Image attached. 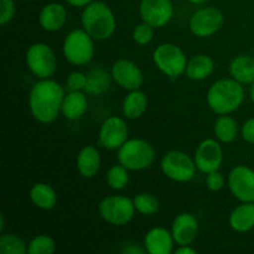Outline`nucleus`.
I'll return each mask as SVG.
<instances>
[{"label": "nucleus", "mask_w": 254, "mask_h": 254, "mask_svg": "<svg viewBox=\"0 0 254 254\" xmlns=\"http://www.w3.org/2000/svg\"><path fill=\"white\" fill-rule=\"evenodd\" d=\"M173 235L163 227L151 228L144 238L146 252L150 254H170L174 248Z\"/></svg>", "instance_id": "obj_17"}, {"label": "nucleus", "mask_w": 254, "mask_h": 254, "mask_svg": "<svg viewBox=\"0 0 254 254\" xmlns=\"http://www.w3.org/2000/svg\"><path fill=\"white\" fill-rule=\"evenodd\" d=\"M175 254H196V251L190 247V245L180 246L178 250L175 251Z\"/></svg>", "instance_id": "obj_38"}, {"label": "nucleus", "mask_w": 254, "mask_h": 254, "mask_svg": "<svg viewBox=\"0 0 254 254\" xmlns=\"http://www.w3.org/2000/svg\"><path fill=\"white\" fill-rule=\"evenodd\" d=\"M64 56L74 66L89 64L94 56L93 39L83 29L72 30L64 41Z\"/></svg>", "instance_id": "obj_5"}, {"label": "nucleus", "mask_w": 254, "mask_h": 254, "mask_svg": "<svg viewBox=\"0 0 254 254\" xmlns=\"http://www.w3.org/2000/svg\"><path fill=\"white\" fill-rule=\"evenodd\" d=\"M15 15L14 0H0V24L6 25Z\"/></svg>", "instance_id": "obj_34"}, {"label": "nucleus", "mask_w": 254, "mask_h": 254, "mask_svg": "<svg viewBox=\"0 0 254 254\" xmlns=\"http://www.w3.org/2000/svg\"><path fill=\"white\" fill-rule=\"evenodd\" d=\"M119 164L128 170L139 171L148 169L155 159V150L149 141L144 139H128L118 149Z\"/></svg>", "instance_id": "obj_4"}, {"label": "nucleus", "mask_w": 254, "mask_h": 254, "mask_svg": "<svg viewBox=\"0 0 254 254\" xmlns=\"http://www.w3.org/2000/svg\"><path fill=\"white\" fill-rule=\"evenodd\" d=\"M134 206L139 213L144 216H153L159 210V201L154 195L148 192L139 193L134 197Z\"/></svg>", "instance_id": "obj_30"}, {"label": "nucleus", "mask_w": 254, "mask_h": 254, "mask_svg": "<svg viewBox=\"0 0 254 254\" xmlns=\"http://www.w3.org/2000/svg\"><path fill=\"white\" fill-rule=\"evenodd\" d=\"M141 20L153 27H163L174 15L171 0H141L139 5Z\"/></svg>", "instance_id": "obj_13"}, {"label": "nucleus", "mask_w": 254, "mask_h": 254, "mask_svg": "<svg viewBox=\"0 0 254 254\" xmlns=\"http://www.w3.org/2000/svg\"><path fill=\"white\" fill-rule=\"evenodd\" d=\"M154 37V27L146 22H141L135 26L133 31V40L139 46H145L150 44Z\"/></svg>", "instance_id": "obj_32"}, {"label": "nucleus", "mask_w": 254, "mask_h": 254, "mask_svg": "<svg viewBox=\"0 0 254 254\" xmlns=\"http://www.w3.org/2000/svg\"><path fill=\"white\" fill-rule=\"evenodd\" d=\"M245 101L242 83L236 79L222 78L211 84L207 91V104L216 114H230L237 111Z\"/></svg>", "instance_id": "obj_2"}, {"label": "nucleus", "mask_w": 254, "mask_h": 254, "mask_svg": "<svg viewBox=\"0 0 254 254\" xmlns=\"http://www.w3.org/2000/svg\"><path fill=\"white\" fill-rule=\"evenodd\" d=\"M196 164L184 151L171 150L161 159V170L169 179L178 183H186L195 176Z\"/></svg>", "instance_id": "obj_9"}, {"label": "nucleus", "mask_w": 254, "mask_h": 254, "mask_svg": "<svg viewBox=\"0 0 254 254\" xmlns=\"http://www.w3.org/2000/svg\"><path fill=\"white\" fill-rule=\"evenodd\" d=\"M153 61L155 66L170 78H178L185 73L188 59L179 46L174 44H161L154 50Z\"/></svg>", "instance_id": "obj_6"}, {"label": "nucleus", "mask_w": 254, "mask_h": 254, "mask_svg": "<svg viewBox=\"0 0 254 254\" xmlns=\"http://www.w3.org/2000/svg\"><path fill=\"white\" fill-rule=\"evenodd\" d=\"M213 131H215V136L218 141L226 144L232 143L238 135V124L232 117L223 114V116L218 117L217 121L215 122Z\"/></svg>", "instance_id": "obj_27"}, {"label": "nucleus", "mask_w": 254, "mask_h": 254, "mask_svg": "<svg viewBox=\"0 0 254 254\" xmlns=\"http://www.w3.org/2000/svg\"><path fill=\"white\" fill-rule=\"evenodd\" d=\"M56 250V243L50 236L40 235L27 245L29 254H52Z\"/></svg>", "instance_id": "obj_31"}, {"label": "nucleus", "mask_w": 254, "mask_h": 254, "mask_svg": "<svg viewBox=\"0 0 254 254\" xmlns=\"http://www.w3.org/2000/svg\"><path fill=\"white\" fill-rule=\"evenodd\" d=\"M148 108V97L140 89L129 91L123 101V114L128 119H138Z\"/></svg>", "instance_id": "obj_26"}, {"label": "nucleus", "mask_w": 254, "mask_h": 254, "mask_svg": "<svg viewBox=\"0 0 254 254\" xmlns=\"http://www.w3.org/2000/svg\"><path fill=\"white\" fill-rule=\"evenodd\" d=\"M225 17L217 7H202L193 12L189 21L191 32L195 36L205 39L215 35L223 26Z\"/></svg>", "instance_id": "obj_10"}, {"label": "nucleus", "mask_w": 254, "mask_h": 254, "mask_svg": "<svg viewBox=\"0 0 254 254\" xmlns=\"http://www.w3.org/2000/svg\"><path fill=\"white\" fill-rule=\"evenodd\" d=\"M198 233V222L191 213H180L174 220L171 226V235L176 245H191Z\"/></svg>", "instance_id": "obj_16"}, {"label": "nucleus", "mask_w": 254, "mask_h": 254, "mask_svg": "<svg viewBox=\"0 0 254 254\" xmlns=\"http://www.w3.org/2000/svg\"><path fill=\"white\" fill-rule=\"evenodd\" d=\"M241 135L247 143L254 145V117L245 122V124L241 128Z\"/></svg>", "instance_id": "obj_36"}, {"label": "nucleus", "mask_w": 254, "mask_h": 254, "mask_svg": "<svg viewBox=\"0 0 254 254\" xmlns=\"http://www.w3.org/2000/svg\"><path fill=\"white\" fill-rule=\"evenodd\" d=\"M87 84V74L82 72H72L68 74L66 81V88L68 92L74 91H84Z\"/></svg>", "instance_id": "obj_33"}, {"label": "nucleus", "mask_w": 254, "mask_h": 254, "mask_svg": "<svg viewBox=\"0 0 254 254\" xmlns=\"http://www.w3.org/2000/svg\"><path fill=\"white\" fill-rule=\"evenodd\" d=\"M113 79L103 67H94L87 73V84L84 91L91 96H101L111 88V82Z\"/></svg>", "instance_id": "obj_23"}, {"label": "nucleus", "mask_w": 254, "mask_h": 254, "mask_svg": "<svg viewBox=\"0 0 254 254\" xmlns=\"http://www.w3.org/2000/svg\"><path fill=\"white\" fill-rule=\"evenodd\" d=\"M83 30L93 40H107L116 31V17L107 4L92 1L84 7L81 16Z\"/></svg>", "instance_id": "obj_3"}, {"label": "nucleus", "mask_w": 254, "mask_h": 254, "mask_svg": "<svg viewBox=\"0 0 254 254\" xmlns=\"http://www.w3.org/2000/svg\"><path fill=\"white\" fill-rule=\"evenodd\" d=\"M111 74L113 81L127 91L140 89L144 81L140 68L129 60H118L114 62L111 68Z\"/></svg>", "instance_id": "obj_15"}, {"label": "nucleus", "mask_w": 254, "mask_h": 254, "mask_svg": "<svg viewBox=\"0 0 254 254\" xmlns=\"http://www.w3.org/2000/svg\"><path fill=\"white\" fill-rule=\"evenodd\" d=\"M196 168L203 174L217 171L223 160V151L217 139H205L198 144L193 155Z\"/></svg>", "instance_id": "obj_12"}, {"label": "nucleus", "mask_w": 254, "mask_h": 254, "mask_svg": "<svg viewBox=\"0 0 254 254\" xmlns=\"http://www.w3.org/2000/svg\"><path fill=\"white\" fill-rule=\"evenodd\" d=\"M230 226L240 233L248 232L254 228V202H242L230 215Z\"/></svg>", "instance_id": "obj_21"}, {"label": "nucleus", "mask_w": 254, "mask_h": 254, "mask_svg": "<svg viewBox=\"0 0 254 254\" xmlns=\"http://www.w3.org/2000/svg\"><path fill=\"white\" fill-rule=\"evenodd\" d=\"M129 183L128 169L122 164L113 165L107 173V184L113 190H123Z\"/></svg>", "instance_id": "obj_28"}, {"label": "nucleus", "mask_w": 254, "mask_h": 254, "mask_svg": "<svg viewBox=\"0 0 254 254\" xmlns=\"http://www.w3.org/2000/svg\"><path fill=\"white\" fill-rule=\"evenodd\" d=\"M228 188L241 202H254V170L238 165L228 175Z\"/></svg>", "instance_id": "obj_11"}, {"label": "nucleus", "mask_w": 254, "mask_h": 254, "mask_svg": "<svg viewBox=\"0 0 254 254\" xmlns=\"http://www.w3.org/2000/svg\"><path fill=\"white\" fill-rule=\"evenodd\" d=\"M0 253L1 254H26L27 246L24 240L16 235H2L0 237Z\"/></svg>", "instance_id": "obj_29"}, {"label": "nucleus", "mask_w": 254, "mask_h": 254, "mask_svg": "<svg viewBox=\"0 0 254 254\" xmlns=\"http://www.w3.org/2000/svg\"><path fill=\"white\" fill-rule=\"evenodd\" d=\"M67 4H69L71 6L74 7H86L87 5L91 4L93 0H66Z\"/></svg>", "instance_id": "obj_37"}, {"label": "nucleus", "mask_w": 254, "mask_h": 254, "mask_svg": "<svg viewBox=\"0 0 254 254\" xmlns=\"http://www.w3.org/2000/svg\"><path fill=\"white\" fill-rule=\"evenodd\" d=\"M230 74L240 83L252 84L254 82V57L247 55L235 57L230 64Z\"/></svg>", "instance_id": "obj_22"}, {"label": "nucleus", "mask_w": 254, "mask_h": 254, "mask_svg": "<svg viewBox=\"0 0 254 254\" xmlns=\"http://www.w3.org/2000/svg\"><path fill=\"white\" fill-rule=\"evenodd\" d=\"M67 20V11L64 5L59 2H50L45 5L39 14L40 26L50 32L62 29Z\"/></svg>", "instance_id": "obj_18"}, {"label": "nucleus", "mask_w": 254, "mask_h": 254, "mask_svg": "<svg viewBox=\"0 0 254 254\" xmlns=\"http://www.w3.org/2000/svg\"><path fill=\"white\" fill-rule=\"evenodd\" d=\"M26 64L40 79L50 78L56 72L57 60L54 50L44 42L32 44L26 51Z\"/></svg>", "instance_id": "obj_8"}, {"label": "nucleus", "mask_w": 254, "mask_h": 254, "mask_svg": "<svg viewBox=\"0 0 254 254\" xmlns=\"http://www.w3.org/2000/svg\"><path fill=\"white\" fill-rule=\"evenodd\" d=\"M128 126L119 117H109L99 129V143L108 150H118L128 140Z\"/></svg>", "instance_id": "obj_14"}, {"label": "nucleus", "mask_w": 254, "mask_h": 254, "mask_svg": "<svg viewBox=\"0 0 254 254\" xmlns=\"http://www.w3.org/2000/svg\"><path fill=\"white\" fill-rule=\"evenodd\" d=\"M64 98V89L60 83L50 78L40 79L30 91V112L40 123H52L61 112Z\"/></svg>", "instance_id": "obj_1"}, {"label": "nucleus", "mask_w": 254, "mask_h": 254, "mask_svg": "<svg viewBox=\"0 0 254 254\" xmlns=\"http://www.w3.org/2000/svg\"><path fill=\"white\" fill-rule=\"evenodd\" d=\"M206 185L207 189L211 191H220L221 189L225 186V178L221 173L217 171H212V173L206 174Z\"/></svg>", "instance_id": "obj_35"}, {"label": "nucleus", "mask_w": 254, "mask_h": 254, "mask_svg": "<svg viewBox=\"0 0 254 254\" xmlns=\"http://www.w3.org/2000/svg\"><path fill=\"white\" fill-rule=\"evenodd\" d=\"M250 97L252 99V102L254 103V82L251 84V88H250Z\"/></svg>", "instance_id": "obj_39"}, {"label": "nucleus", "mask_w": 254, "mask_h": 254, "mask_svg": "<svg viewBox=\"0 0 254 254\" xmlns=\"http://www.w3.org/2000/svg\"><path fill=\"white\" fill-rule=\"evenodd\" d=\"M98 211L106 222L113 226H124L130 222L135 213L134 201L127 196H108L99 202Z\"/></svg>", "instance_id": "obj_7"}, {"label": "nucleus", "mask_w": 254, "mask_h": 254, "mask_svg": "<svg viewBox=\"0 0 254 254\" xmlns=\"http://www.w3.org/2000/svg\"><path fill=\"white\" fill-rule=\"evenodd\" d=\"M190 2H192V4H203V2L208 1V0H189Z\"/></svg>", "instance_id": "obj_40"}, {"label": "nucleus", "mask_w": 254, "mask_h": 254, "mask_svg": "<svg viewBox=\"0 0 254 254\" xmlns=\"http://www.w3.org/2000/svg\"><path fill=\"white\" fill-rule=\"evenodd\" d=\"M30 200L40 210H52L57 203L56 191L45 183H37L30 190Z\"/></svg>", "instance_id": "obj_25"}, {"label": "nucleus", "mask_w": 254, "mask_h": 254, "mask_svg": "<svg viewBox=\"0 0 254 254\" xmlns=\"http://www.w3.org/2000/svg\"><path fill=\"white\" fill-rule=\"evenodd\" d=\"M215 68V62L207 55L193 56L186 66V76L192 81H202L211 76Z\"/></svg>", "instance_id": "obj_24"}, {"label": "nucleus", "mask_w": 254, "mask_h": 254, "mask_svg": "<svg viewBox=\"0 0 254 254\" xmlns=\"http://www.w3.org/2000/svg\"><path fill=\"white\" fill-rule=\"evenodd\" d=\"M88 107V99L82 91L68 92L64 94L62 102L61 113L68 121H77L82 118Z\"/></svg>", "instance_id": "obj_20"}, {"label": "nucleus", "mask_w": 254, "mask_h": 254, "mask_svg": "<svg viewBox=\"0 0 254 254\" xmlns=\"http://www.w3.org/2000/svg\"><path fill=\"white\" fill-rule=\"evenodd\" d=\"M76 166L83 178H93L101 169V155L98 149L93 145H87L79 150L77 155Z\"/></svg>", "instance_id": "obj_19"}]
</instances>
